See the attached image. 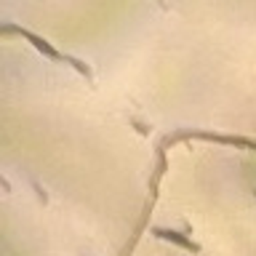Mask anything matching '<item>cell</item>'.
Instances as JSON below:
<instances>
[{
  "instance_id": "6da1fadb",
  "label": "cell",
  "mask_w": 256,
  "mask_h": 256,
  "mask_svg": "<svg viewBox=\"0 0 256 256\" xmlns=\"http://www.w3.org/2000/svg\"><path fill=\"white\" fill-rule=\"evenodd\" d=\"M8 30H14V32H19V35L24 38V40H30L32 43V48L35 51H40L46 56V59H51V62H56V64H70L72 70H78L83 78H88L91 80L94 78V72H91V67L83 62V59H78V56H70V54H64V51H59L54 43H48L46 38H40V35H35V32H30V30H24V27H8Z\"/></svg>"
},
{
  "instance_id": "7a4b0ae2",
  "label": "cell",
  "mask_w": 256,
  "mask_h": 256,
  "mask_svg": "<svg viewBox=\"0 0 256 256\" xmlns=\"http://www.w3.org/2000/svg\"><path fill=\"white\" fill-rule=\"evenodd\" d=\"M152 235H155L158 240H166V243L179 246V248H184V251H190V254H200V246L192 238L184 235V232H176V230H168V227H152Z\"/></svg>"
}]
</instances>
